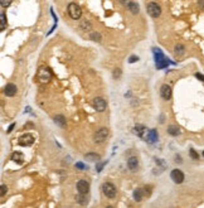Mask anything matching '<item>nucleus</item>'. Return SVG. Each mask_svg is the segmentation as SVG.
I'll use <instances>...</instances> for the list:
<instances>
[{
  "instance_id": "nucleus-28",
  "label": "nucleus",
  "mask_w": 204,
  "mask_h": 208,
  "mask_svg": "<svg viewBox=\"0 0 204 208\" xmlns=\"http://www.w3.org/2000/svg\"><path fill=\"white\" fill-rule=\"evenodd\" d=\"M7 192H8V187L3 184V185H2V196H5Z\"/></svg>"
},
{
  "instance_id": "nucleus-32",
  "label": "nucleus",
  "mask_w": 204,
  "mask_h": 208,
  "mask_svg": "<svg viewBox=\"0 0 204 208\" xmlns=\"http://www.w3.org/2000/svg\"><path fill=\"white\" fill-rule=\"evenodd\" d=\"M120 76H121V71H120V68H117L115 71V77H120Z\"/></svg>"
},
{
  "instance_id": "nucleus-21",
  "label": "nucleus",
  "mask_w": 204,
  "mask_h": 208,
  "mask_svg": "<svg viewBox=\"0 0 204 208\" xmlns=\"http://www.w3.org/2000/svg\"><path fill=\"white\" fill-rule=\"evenodd\" d=\"M0 22H2V24H0V30H4L5 27H7V22H5V14L2 13L0 14Z\"/></svg>"
},
{
  "instance_id": "nucleus-27",
  "label": "nucleus",
  "mask_w": 204,
  "mask_h": 208,
  "mask_svg": "<svg viewBox=\"0 0 204 208\" xmlns=\"http://www.w3.org/2000/svg\"><path fill=\"white\" fill-rule=\"evenodd\" d=\"M10 4H11V2H4V0H2V2H0V5H2L3 8H8Z\"/></svg>"
},
{
  "instance_id": "nucleus-4",
  "label": "nucleus",
  "mask_w": 204,
  "mask_h": 208,
  "mask_svg": "<svg viewBox=\"0 0 204 208\" xmlns=\"http://www.w3.org/2000/svg\"><path fill=\"white\" fill-rule=\"evenodd\" d=\"M154 54H155V61H156V67L158 68H164L168 66V61L165 60L163 52L159 48H154Z\"/></svg>"
},
{
  "instance_id": "nucleus-11",
  "label": "nucleus",
  "mask_w": 204,
  "mask_h": 208,
  "mask_svg": "<svg viewBox=\"0 0 204 208\" xmlns=\"http://www.w3.org/2000/svg\"><path fill=\"white\" fill-rule=\"evenodd\" d=\"M16 91H18V88H16V86L14 83H8L5 86V88H4V93H5V96H8V97L15 96Z\"/></svg>"
},
{
  "instance_id": "nucleus-25",
  "label": "nucleus",
  "mask_w": 204,
  "mask_h": 208,
  "mask_svg": "<svg viewBox=\"0 0 204 208\" xmlns=\"http://www.w3.org/2000/svg\"><path fill=\"white\" fill-rule=\"evenodd\" d=\"M189 154H190V157H192V159H194V160H198L199 159V155H198V153L194 150V149H190V151H189Z\"/></svg>"
},
{
  "instance_id": "nucleus-35",
  "label": "nucleus",
  "mask_w": 204,
  "mask_h": 208,
  "mask_svg": "<svg viewBox=\"0 0 204 208\" xmlns=\"http://www.w3.org/2000/svg\"><path fill=\"white\" fill-rule=\"evenodd\" d=\"M203 157H204V151H203Z\"/></svg>"
},
{
  "instance_id": "nucleus-9",
  "label": "nucleus",
  "mask_w": 204,
  "mask_h": 208,
  "mask_svg": "<svg viewBox=\"0 0 204 208\" xmlns=\"http://www.w3.org/2000/svg\"><path fill=\"white\" fill-rule=\"evenodd\" d=\"M171 93H173V91H171V87H170L169 85H163V86H161V88H160V95H161V97H163L164 100H170Z\"/></svg>"
},
{
  "instance_id": "nucleus-33",
  "label": "nucleus",
  "mask_w": 204,
  "mask_h": 208,
  "mask_svg": "<svg viewBox=\"0 0 204 208\" xmlns=\"http://www.w3.org/2000/svg\"><path fill=\"white\" fill-rule=\"evenodd\" d=\"M14 126H15V124H11V125L9 126V129H8V132H11V131H13V129H14Z\"/></svg>"
},
{
  "instance_id": "nucleus-7",
  "label": "nucleus",
  "mask_w": 204,
  "mask_h": 208,
  "mask_svg": "<svg viewBox=\"0 0 204 208\" xmlns=\"http://www.w3.org/2000/svg\"><path fill=\"white\" fill-rule=\"evenodd\" d=\"M106 106H107V104H106V101H105L102 97H96V99L93 100V107H95L96 111L103 112V111L106 110Z\"/></svg>"
},
{
  "instance_id": "nucleus-16",
  "label": "nucleus",
  "mask_w": 204,
  "mask_h": 208,
  "mask_svg": "<svg viewBox=\"0 0 204 208\" xmlns=\"http://www.w3.org/2000/svg\"><path fill=\"white\" fill-rule=\"evenodd\" d=\"M11 160L15 162V163L22 164L23 160H24V157H23L22 153H19V151H15V153H13V155H11Z\"/></svg>"
},
{
  "instance_id": "nucleus-31",
  "label": "nucleus",
  "mask_w": 204,
  "mask_h": 208,
  "mask_svg": "<svg viewBox=\"0 0 204 208\" xmlns=\"http://www.w3.org/2000/svg\"><path fill=\"white\" fill-rule=\"evenodd\" d=\"M195 77H197V78H199V80H202V81H204V76H203V74H200V73H195Z\"/></svg>"
},
{
  "instance_id": "nucleus-26",
  "label": "nucleus",
  "mask_w": 204,
  "mask_h": 208,
  "mask_svg": "<svg viewBox=\"0 0 204 208\" xmlns=\"http://www.w3.org/2000/svg\"><path fill=\"white\" fill-rule=\"evenodd\" d=\"M175 53L176 54H183L184 53V47L183 46H176L175 47Z\"/></svg>"
},
{
  "instance_id": "nucleus-12",
  "label": "nucleus",
  "mask_w": 204,
  "mask_h": 208,
  "mask_svg": "<svg viewBox=\"0 0 204 208\" xmlns=\"http://www.w3.org/2000/svg\"><path fill=\"white\" fill-rule=\"evenodd\" d=\"M144 140L147 141V143H155L158 140V132H156V130L151 129V130L147 131L145 138H144Z\"/></svg>"
},
{
  "instance_id": "nucleus-30",
  "label": "nucleus",
  "mask_w": 204,
  "mask_h": 208,
  "mask_svg": "<svg viewBox=\"0 0 204 208\" xmlns=\"http://www.w3.org/2000/svg\"><path fill=\"white\" fill-rule=\"evenodd\" d=\"M76 166H77V168H80V169H86V168H87V166H86L85 164H82V163H77V164H76Z\"/></svg>"
},
{
  "instance_id": "nucleus-6",
  "label": "nucleus",
  "mask_w": 204,
  "mask_h": 208,
  "mask_svg": "<svg viewBox=\"0 0 204 208\" xmlns=\"http://www.w3.org/2000/svg\"><path fill=\"white\" fill-rule=\"evenodd\" d=\"M107 136H108V129L107 127H102L95 134V141L96 143H103L107 139Z\"/></svg>"
},
{
  "instance_id": "nucleus-10",
  "label": "nucleus",
  "mask_w": 204,
  "mask_h": 208,
  "mask_svg": "<svg viewBox=\"0 0 204 208\" xmlns=\"http://www.w3.org/2000/svg\"><path fill=\"white\" fill-rule=\"evenodd\" d=\"M77 189H78V192L80 194H87L88 191H89V183L87 180H80L77 183Z\"/></svg>"
},
{
  "instance_id": "nucleus-18",
  "label": "nucleus",
  "mask_w": 204,
  "mask_h": 208,
  "mask_svg": "<svg viewBox=\"0 0 204 208\" xmlns=\"http://www.w3.org/2000/svg\"><path fill=\"white\" fill-rule=\"evenodd\" d=\"M142 197H144L142 189H141V188H136L135 191H134V199L137 201V202H140V201L142 199Z\"/></svg>"
},
{
  "instance_id": "nucleus-24",
  "label": "nucleus",
  "mask_w": 204,
  "mask_h": 208,
  "mask_svg": "<svg viewBox=\"0 0 204 208\" xmlns=\"http://www.w3.org/2000/svg\"><path fill=\"white\" fill-rule=\"evenodd\" d=\"M55 122H57V124H59L61 126H64V125H66V120H64V117H63L62 115L55 116Z\"/></svg>"
},
{
  "instance_id": "nucleus-23",
  "label": "nucleus",
  "mask_w": 204,
  "mask_h": 208,
  "mask_svg": "<svg viewBox=\"0 0 204 208\" xmlns=\"http://www.w3.org/2000/svg\"><path fill=\"white\" fill-rule=\"evenodd\" d=\"M91 39L95 41V42H101L102 41V37H101L100 33H92L91 34Z\"/></svg>"
},
{
  "instance_id": "nucleus-29",
  "label": "nucleus",
  "mask_w": 204,
  "mask_h": 208,
  "mask_svg": "<svg viewBox=\"0 0 204 208\" xmlns=\"http://www.w3.org/2000/svg\"><path fill=\"white\" fill-rule=\"evenodd\" d=\"M139 58H137V57L136 55H131V57H130V60H128V62L130 63H134V62H136Z\"/></svg>"
},
{
  "instance_id": "nucleus-14",
  "label": "nucleus",
  "mask_w": 204,
  "mask_h": 208,
  "mask_svg": "<svg viewBox=\"0 0 204 208\" xmlns=\"http://www.w3.org/2000/svg\"><path fill=\"white\" fill-rule=\"evenodd\" d=\"M127 166H128L130 170H132V172L137 170V168H139V160H137V158H135V157L128 158V160H127Z\"/></svg>"
},
{
  "instance_id": "nucleus-22",
  "label": "nucleus",
  "mask_w": 204,
  "mask_h": 208,
  "mask_svg": "<svg viewBox=\"0 0 204 208\" xmlns=\"http://www.w3.org/2000/svg\"><path fill=\"white\" fill-rule=\"evenodd\" d=\"M76 201L78 202V203H81V204H86L88 201H87V198H86V194H80V196H77L76 197Z\"/></svg>"
},
{
  "instance_id": "nucleus-20",
  "label": "nucleus",
  "mask_w": 204,
  "mask_h": 208,
  "mask_svg": "<svg viewBox=\"0 0 204 208\" xmlns=\"http://www.w3.org/2000/svg\"><path fill=\"white\" fill-rule=\"evenodd\" d=\"M85 159H87V160H92V162H98V160H100V155L93 154V153H88V154L85 155Z\"/></svg>"
},
{
  "instance_id": "nucleus-17",
  "label": "nucleus",
  "mask_w": 204,
  "mask_h": 208,
  "mask_svg": "<svg viewBox=\"0 0 204 208\" xmlns=\"http://www.w3.org/2000/svg\"><path fill=\"white\" fill-rule=\"evenodd\" d=\"M168 132H169L170 135H173V136H178L180 134V129L178 126H175V125H170L168 127Z\"/></svg>"
},
{
  "instance_id": "nucleus-19",
  "label": "nucleus",
  "mask_w": 204,
  "mask_h": 208,
  "mask_svg": "<svg viewBox=\"0 0 204 208\" xmlns=\"http://www.w3.org/2000/svg\"><path fill=\"white\" fill-rule=\"evenodd\" d=\"M127 7H128V9H130V11H131V13H134V14H137V13H139V5H137V3H135V2H128V3H127Z\"/></svg>"
},
{
  "instance_id": "nucleus-2",
  "label": "nucleus",
  "mask_w": 204,
  "mask_h": 208,
  "mask_svg": "<svg viewBox=\"0 0 204 208\" xmlns=\"http://www.w3.org/2000/svg\"><path fill=\"white\" fill-rule=\"evenodd\" d=\"M102 192H103V194L107 198H115L116 193H117L116 187L112 183H108V182H106V183L102 184Z\"/></svg>"
},
{
  "instance_id": "nucleus-3",
  "label": "nucleus",
  "mask_w": 204,
  "mask_h": 208,
  "mask_svg": "<svg viewBox=\"0 0 204 208\" xmlns=\"http://www.w3.org/2000/svg\"><path fill=\"white\" fill-rule=\"evenodd\" d=\"M68 14H69V16H71L72 19L77 20V19H80L81 15H82V10H81V8H80L78 4L71 3V4L68 5Z\"/></svg>"
},
{
  "instance_id": "nucleus-8",
  "label": "nucleus",
  "mask_w": 204,
  "mask_h": 208,
  "mask_svg": "<svg viewBox=\"0 0 204 208\" xmlns=\"http://www.w3.org/2000/svg\"><path fill=\"white\" fill-rule=\"evenodd\" d=\"M170 177H171L173 182L176 183V184H180L184 180V174H183L181 170H179V169H174L173 172H171V174H170Z\"/></svg>"
},
{
  "instance_id": "nucleus-13",
  "label": "nucleus",
  "mask_w": 204,
  "mask_h": 208,
  "mask_svg": "<svg viewBox=\"0 0 204 208\" xmlns=\"http://www.w3.org/2000/svg\"><path fill=\"white\" fill-rule=\"evenodd\" d=\"M34 143V138L30 135V134H27V135H23L20 139H19V144L23 145V146H28V145H32Z\"/></svg>"
},
{
  "instance_id": "nucleus-1",
  "label": "nucleus",
  "mask_w": 204,
  "mask_h": 208,
  "mask_svg": "<svg viewBox=\"0 0 204 208\" xmlns=\"http://www.w3.org/2000/svg\"><path fill=\"white\" fill-rule=\"evenodd\" d=\"M37 78H38V81L42 82V83H47V82H49L50 78H52V72H50V69L47 68V67H42V68H39L38 73H37Z\"/></svg>"
},
{
  "instance_id": "nucleus-34",
  "label": "nucleus",
  "mask_w": 204,
  "mask_h": 208,
  "mask_svg": "<svg viewBox=\"0 0 204 208\" xmlns=\"http://www.w3.org/2000/svg\"><path fill=\"white\" fill-rule=\"evenodd\" d=\"M107 208H112V207H107Z\"/></svg>"
},
{
  "instance_id": "nucleus-5",
  "label": "nucleus",
  "mask_w": 204,
  "mask_h": 208,
  "mask_svg": "<svg viewBox=\"0 0 204 208\" xmlns=\"http://www.w3.org/2000/svg\"><path fill=\"white\" fill-rule=\"evenodd\" d=\"M146 8H147V13H149V15L151 18H158L161 14V9H160L159 4L154 3V2H150L149 4L146 5Z\"/></svg>"
},
{
  "instance_id": "nucleus-15",
  "label": "nucleus",
  "mask_w": 204,
  "mask_h": 208,
  "mask_svg": "<svg viewBox=\"0 0 204 208\" xmlns=\"http://www.w3.org/2000/svg\"><path fill=\"white\" fill-rule=\"evenodd\" d=\"M149 131L145 126H142V125H137V126H135V132L137 134V136H140V138H145V135H146V132Z\"/></svg>"
}]
</instances>
